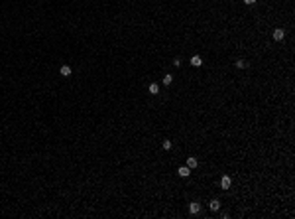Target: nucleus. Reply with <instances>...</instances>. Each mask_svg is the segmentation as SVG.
<instances>
[{
  "instance_id": "1",
  "label": "nucleus",
  "mask_w": 295,
  "mask_h": 219,
  "mask_svg": "<svg viewBox=\"0 0 295 219\" xmlns=\"http://www.w3.org/2000/svg\"><path fill=\"white\" fill-rule=\"evenodd\" d=\"M230 186H232V178L230 176H222L220 178V188L222 190H230Z\"/></svg>"
},
{
  "instance_id": "2",
  "label": "nucleus",
  "mask_w": 295,
  "mask_h": 219,
  "mask_svg": "<svg viewBox=\"0 0 295 219\" xmlns=\"http://www.w3.org/2000/svg\"><path fill=\"white\" fill-rule=\"evenodd\" d=\"M199 211H201V203H199V201H191L189 203V213L191 215H197Z\"/></svg>"
},
{
  "instance_id": "3",
  "label": "nucleus",
  "mask_w": 295,
  "mask_h": 219,
  "mask_svg": "<svg viewBox=\"0 0 295 219\" xmlns=\"http://www.w3.org/2000/svg\"><path fill=\"white\" fill-rule=\"evenodd\" d=\"M283 38H285V32H283V28H275V30H274V40H275V42H281Z\"/></svg>"
},
{
  "instance_id": "4",
  "label": "nucleus",
  "mask_w": 295,
  "mask_h": 219,
  "mask_svg": "<svg viewBox=\"0 0 295 219\" xmlns=\"http://www.w3.org/2000/svg\"><path fill=\"white\" fill-rule=\"evenodd\" d=\"M177 174H179L181 178H189V176H191V168L189 166H181L179 170H177Z\"/></svg>"
},
{
  "instance_id": "5",
  "label": "nucleus",
  "mask_w": 295,
  "mask_h": 219,
  "mask_svg": "<svg viewBox=\"0 0 295 219\" xmlns=\"http://www.w3.org/2000/svg\"><path fill=\"white\" fill-rule=\"evenodd\" d=\"M191 65L193 67H201L203 65V57H201V55H193V57H191Z\"/></svg>"
},
{
  "instance_id": "6",
  "label": "nucleus",
  "mask_w": 295,
  "mask_h": 219,
  "mask_svg": "<svg viewBox=\"0 0 295 219\" xmlns=\"http://www.w3.org/2000/svg\"><path fill=\"white\" fill-rule=\"evenodd\" d=\"M59 73H61L63 77H69V75L73 73V69H71L69 65H61V67H59Z\"/></svg>"
},
{
  "instance_id": "7",
  "label": "nucleus",
  "mask_w": 295,
  "mask_h": 219,
  "mask_svg": "<svg viewBox=\"0 0 295 219\" xmlns=\"http://www.w3.org/2000/svg\"><path fill=\"white\" fill-rule=\"evenodd\" d=\"M209 207L213 209V211H218V209H220V201H218V199H213V201L209 203Z\"/></svg>"
},
{
  "instance_id": "8",
  "label": "nucleus",
  "mask_w": 295,
  "mask_h": 219,
  "mask_svg": "<svg viewBox=\"0 0 295 219\" xmlns=\"http://www.w3.org/2000/svg\"><path fill=\"white\" fill-rule=\"evenodd\" d=\"M148 89H150V93H151V95H157V93H159V85H157V83H151Z\"/></svg>"
},
{
  "instance_id": "9",
  "label": "nucleus",
  "mask_w": 295,
  "mask_h": 219,
  "mask_svg": "<svg viewBox=\"0 0 295 219\" xmlns=\"http://www.w3.org/2000/svg\"><path fill=\"white\" fill-rule=\"evenodd\" d=\"M197 164H199V162H197V158H187V166H189L191 170H193V168H197Z\"/></svg>"
},
{
  "instance_id": "10",
  "label": "nucleus",
  "mask_w": 295,
  "mask_h": 219,
  "mask_svg": "<svg viewBox=\"0 0 295 219\" xmlns=\"http://www.w3.org/2000/svg\"><path fill=\"white\" fill-rule=\"evenodd\" d=\"M171 81H173V77H171L169 73H167V75L163 77V85H171Z\"/></svg>"
},
{
  "instance_id": "11",
  "label": "nucleus",
  "mask_w": 295,
  "mask_h": 219,
  "mask_svg": "<svg viewBox=\"0 0 295 219\" xmlns=\"http://www.w3.org/2000/svg\"><path fill=\"white\" fill-rule=\"evenodd\" d=\"M161 146H163V150H171V146H173V144H171V140H163V144H161Z\"/></svg>"
},
{
  "instance_id": "12",
  "label": "nucleus",
  "mask_w": 295,
  "mask_h": 219,
  "mask_svg": "<svg viewBox=\"0 0 295 219\" xmlns=\"http://www.w3.org/2000/svg\"><path fill=\"white\" fill-rule=\"evenodd\" d=\"M236 67H238V69H244V67H246V61H244V59H238V61H236Z\"/></svg>"
},
{
  "instance_id": "13",
  "label": "nucleus",
  "mask_w": 295,
  "mask_h": 219,
  "mask_svg": "<svg viewBox=\"0 0 295 219\" xmlns=\"http://www.w3.org/2000/svg\"><path fill=\"white\" fill-rule=\"evenodd\" d=\"M258 0H244V4H248V6H254Z\"/></svg>"
},
{
  "instance_id": "14",
  "label": "nucleus",
  "mask_w": 295,
  "mask_h": 219,
  "mask_svg": "<svg viewBox=\"0 0 295 219\" xmlns=\"http://www.w3.org/2000/svg\"><path fill=\"white\" fill-rule=\"evenodd\" d=\"M173 65L179 67V65H181V59H179V57H175V59H173Z\"/></svg>"
}]
</instances>
